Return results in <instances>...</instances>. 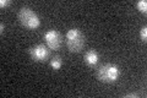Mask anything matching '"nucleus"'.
<instances>
[{
	"label": "nucleus",
	"instance_id": "f257e3e1",
	"mask_svg": "<svg viewBox=\"0 0 147 98\" xmlns=\"http://www.w3.org/2000/svg\"><path fill=\"white\" fill-rule=\"evenodd\" d=\"M65 43L67 49L72 53H79L84 49L86 44V37L84 32L79 28H70L66 31L65 34Z\"/></svg>",
	"mask_w": 147,
	"mask_h": 98
},
{
	"label": "nucleus",
	"instance_id": "20e7f679",
	"mask_svg": "<svg viewBox=\"0 0 147 98\" xmlns=\"http://www.w3.org/2000/svg\"><path fill=\"white\" fill-rule=\"evenodd\" d=\"M30 55L33 62L37 63H44L47 62V59L49 58L50 55V49L48 48L47 44H36V45H32L30 48Z\"/></svg>",
	"mask_w": 147,
	"mask_h": 98
},
{
	"label": "nucleus",
	"instance_id": "6e6552de",
	"mask_svg": "<svg viewBox=\"0 0 147 98\" xmlns=\"http://www.w3.org/2000/svg\"><path fill=\"white\" fill-rule=\"evenodd\" d=\"M136 7L140 12L146 14L147 12V1L146 0H139V1L136 3Z\"/></svg>",
	"mask_w": 147,
	"mask_h": 98
},
{
	"label": "nucleus",
	"instance_id": "f8f14e48",
	"mask_svg": "<svg viewBox=\"0 0 147 98\" xmlns=\"http://www.w3.org/2000/svg\"><path fill=\"white\" fill-rule=\"evenodd\" d=\"M0 28H1V30H0V32L3 33V32H4V28H5V25H4V22L0 23Z\"/></svg>",
	"mask_w": 147,
	"mask_h": 98
},
{
	"label": "nucleus",
	"instance_id": "9d476101",
	"mask_svg": "<svg viewBox=\"0 0 147 98\" xmlns=\"http://www.w3.org/2000/svg\"><path fill=\"white\" fill-rule=\"evenodd\" d=\"M12 4L11 0H0V6L1 7H7Z\"/></svg>",
	"mask_w": 147,
	"mask_h": 98
},
{
	"label": "nucleus",
	"instance_id": "f03ea898",
	"mask_svg": "<svg viewBox=\"0 0 147 98\" xmlns=\"http://www.w3.org/2000/svg\"><path fill=\"white\" fill-rule=\"evenodd\" d=\"M119 77H120V68L115 64L107 63L97 69V78L100 82L113 83L117 82Z\"/></svg>",
	"mask_w": 147,
	"mask_h": 98
},
{
	"label": "nucleus",
	"instance_id": "423d86ee",
	"mask_svg": "<svg viewBox=\"0 0 147 98\" xmlns=\"http://www.w3.org/2000/svg\"><path fill=\"white\" fill-rule=\"evenodd\" d=\"M84 62L86 65L88 66H94L96 64L99 62V54L97 50L94 49H90L85 53V57H84Z\"/></svg>",
	"mask_w": 147,
	"mask_h": 98
},
{
	"label": "nucleus",
	"instance_id": "1a4fd4ad",
	"mask_svg": "<svg viewBox=\"0 0 147 98\" xmlns=\"http://www.w3.org/2000/svg\"><path fill=\"white\" fill-rule=\"evenodd\" d=\"M140 38H141L142 42H146L147 41V27L146 26H144L140 30Z\"/></svg>",
	"mask_w": 147,
	"mask_h": 98
},
{
	"label": "nucleus",
	"instance_id": "39448f33",
	"mask_svg": "<svg viewBox=\"0 0 147 98\" xmlns=\"http://www.w3.org/2000/svg\"><path fill=\"white\" fill-rule=\"evenodd\" d=\"M44 41H45V44L48 45L49 49H53V50H58L60 49V47L63 44V36L59 31L57 30H48L47 32L44 33Z\"/></svg>",
	"mask_w": 147,
	"mask_h": 98
},
{
	"label": "nucleus",
	"instance_id": "9b49d317",
	"mask_svg": "<svg viewBox=\"0 0 147 98\" xmlns=\"http://www.w3.org/2000/svg\"><path fill=\"white\" fill-rule=\"evenodd\" d=\"M124 97H125V98H139L140 97V95H139V93H127V95H125V96H124Z\"/></svg>",
	"mask_w": 147,
	"mask_h": 98
},
{
	"label": "nucleus",
	"instance_id": "7ed1b4c3",
	"mask_svg": "<svg viewBox=\"0 0 147 98\" xmlns=\"http://www.w3.org/2000/svg\"><path fill=\"white\" fill-rule=\"evenodd\" d=\"M18 20L21 25L28 30H36L40 26V18L37 12L28 6H22L18 10Z\"/></svg>",
	"mask_w": 147,
	"mask_h": 98
},
{
	"label": "nucleus",
	"instance_id": "0eeeda50",
	"mask_svg": "<svg viewBox=\"0 0 147 98\" xmlns=\"http://www.w3.org/2000/svg\"><path fill=\"white\" fill-rule=\"evenodd\" d=\"M63 59L61 57H59V55H55L54 58L50 59V66L53 68V70H55V71H58V70H60L61 66H63Z\"/></svg>",
	"mask_w": 147,
	"mask_h": 98
}]
</instances>
